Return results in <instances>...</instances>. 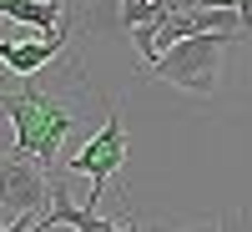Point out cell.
Segmentation results:
<instances>
[{
  "instance_id": "obj_1",
  "label": "cell",
  "mask_w": 252,
  "mask_h": 232,
  "mask_svg": "<svg viewBox=\"0 0 252 232\" xmlns=\"http://www.w3.org/2000/svg\"><path fill=\"white\" fill-rule=\"evenodd\" d=\"M20 91H0V116L15 126V152L35 157L40 166H61L66 141L81 132L86 106H96V91L86 86V66L71 56L56 76L46 66L20 76Z\"/></svg>"
},
{
  "instance_id": "obj_8",
  "label": "cell",
  "mask_w": 252,
  "mask_h": 232,
  "mask_svg": "<svg viewBox=\"0 0 252 232\" xmlns=\"http://www.w3.org/2000/svg\"><path fill=\"white\" fill-rule=\"evenodd\" d=\"M232 227H252V197H247V202H242V212H237V217H232Z\"/></svg>"
},
{
  "instance_id": "obj_4",
  "label": "cell",
  "mask_w": 252,
  "mask_h": 232,
  "mask_svg": "<svg viewBox=\"0 0 252 232\" xmlns=\"http://www.w3.org/2000/svg\"><path fill=\"white\" fill-rule=\"evenodd\" d=\"M126 121H121V106H106V116H101V132H91L86 141L76 146V157L66 162L71 172H81L91 182L86 192V207H101V197H106V182L126 166Z\"/></svg>"
},
{
  "instance_id": "obj_5",
  "label": "cell",
  "mask_w": 252,
  "mask_h": 232,
  "mask_svg": "<svg viewBox=\"0 0 252 232\" xmlns=\"http://www.w3.org/2000/svg\"><path fill=\"white\" fill-rule=\"evenodd\" d=\"M197 31H242V35H247L242 10H232V5H202V10H172V15H161V20L136 26V31H131V46H136V56L146 61V66H152L172 40L197 35Z\"/></svg>"
},
{
  "instance_id": "obj_7",
  "label": "cell",
  "mask_w": 252,
  "mask_h": 232,
  "mask_svg": "<svg viewBox=\"0 0 252 232\" xmlns=\"http://www.w3.org/2000/svg\"><path fill=\"white\" fill-rule=\"evenodd\" d=\"M51 227H76V232H116V227H136V217H101L96 207H76L66 187H51V207L35 217L31 232H51Z\"/></svg>"
},
{
  "instance_id": "obj_2",
  "label": "cell",
  "mask_w": 252,
  "mask_h": 232,
  "mask_svg": "<svg viewBox=\"0 0 252 232\" xmlns=\"http://www.w3.org/2000/svg\"><path fill=\"white\" fill-rule=\"evenodd\" d=\"M237 40V31H197V35H182L172 40L157 61H152V76L177 86L187 96H217V81H222V61L227 46Z\"/></svg>"
},
{
  "instance_id": "obj_3",
  "label": "cell",
  "mask_w": 252,
  "mask_h": 232,
  "mask_svg": "<svg viewBox=\"0 0 252 232\" xmlns=\"http://www.w3.org/2000/svg\"><path fill=\"white\" fill-rule=\"evenodd\" d=\"M51 166H40L26 152H10L0 157V227L5 232H31L35 217L46 212L51 202Z\"/></svg>"
},
{
  "instance_id": "obj_6",
  "label": "cell",
  "mask_w": 252,
  "mask_h": 232,
  "mask_svg": "<svg viewBox=\"0 0 252 232\" xmlns=\"http://www.w3.org/2000/svg\"><path fill=\"white\" fill-rule=\"evenodd\" d=\"M71 46V20H61L56 31H35L31 40H0V61L10 76H31L40 66H51L56 56H66Z\"/></svg>"
}]
</instances>
